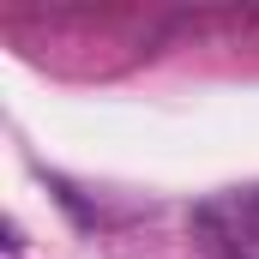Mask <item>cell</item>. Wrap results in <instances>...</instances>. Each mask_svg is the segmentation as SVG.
Segmentation results:
<instances>
[{"instance_id": "cell-1", "label": "cell", "mask_w": 259, "mask_h": 259, "mask_svg": "<svg viewBox=\"0 0 259 259\" xmlns=\"http://www.w3.org/2000/svg\"><path fill=\"white\" fill-rule=\"evenodd\" d=\"M199 235L217 259H259V187L199 205Z\"/></svg>"}]
</instances>
